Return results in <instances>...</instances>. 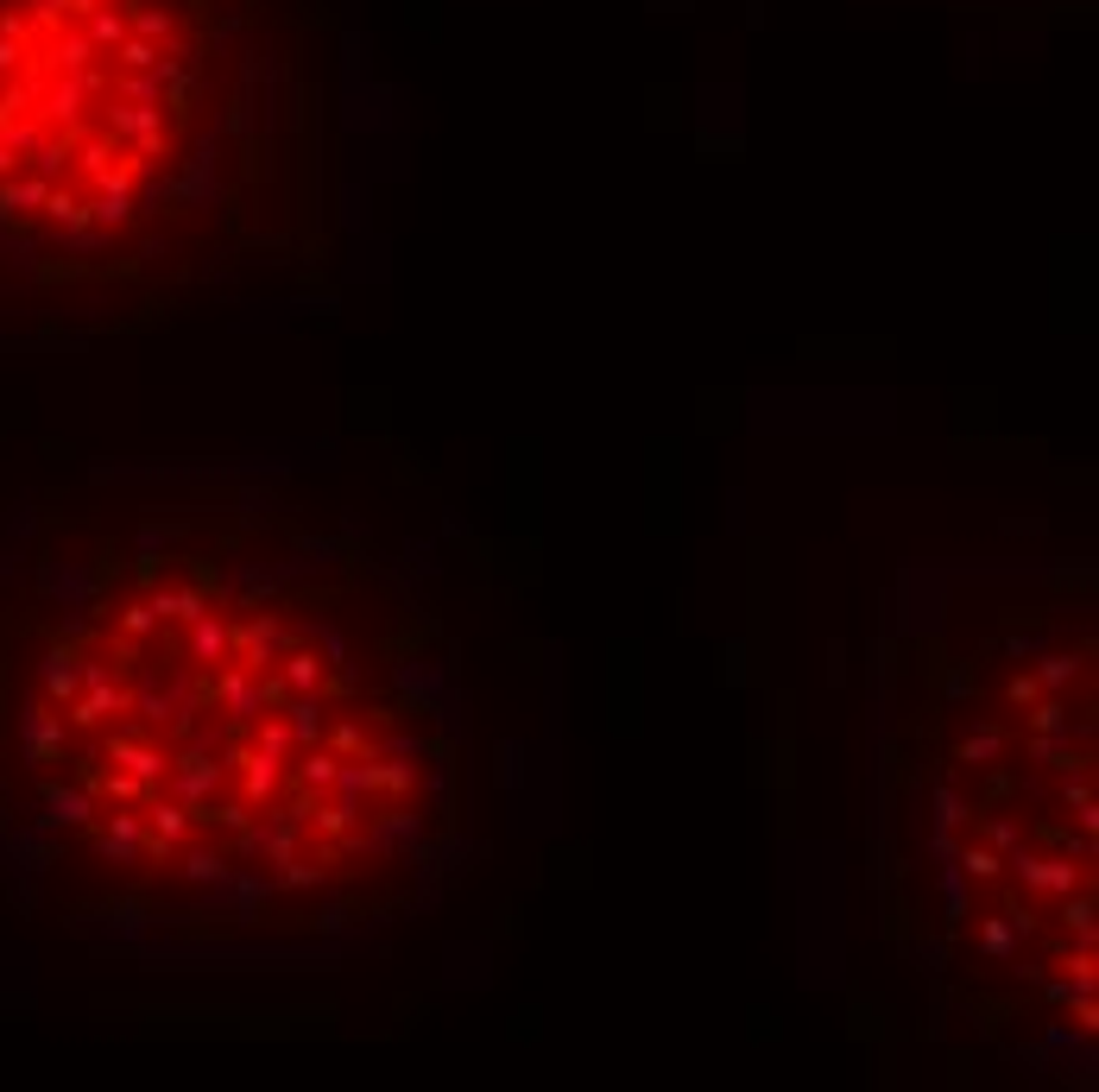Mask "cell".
Returning <instances> with one entry per match:
<instances>
[{
  "mask_svg": "<svg viewBox=\"0 0 1099 1092\" xmlns=\"http://www.w3.org/2000/svg\"><path fill=\"white\" fill-rule=\"evenodd\" d=\"M1099 594L1087 556L910 563L872 644L885 947L1005 1067L1099 1061Z\"/></svg>",
  "mask_w": 1099,
  "mask_h": 1092,
  "instance_id": "cell-3",
  "label": "cell"
},
{
  "mask_svg": "<svg viewBox=\"0 0 1099 1092\" xmlns=\"http://www.w3.org/2000/svg\"><path fill=\"white\" fill-rule=\"evenodd\" d=\"M474 859V695L398 543L278 467H108L0 518V884L164 973H304Z\"/></svg>",
  "mask_w": 1099,
  "mask_h": 1092,
  "instance_id": "cell-1",
  "label": "cell"
},
{
  "mask_svg": "<svg viewBox=\"0 0 1099 1092\" xmlns=\"http://www.w3.org/2000/svg\"><path fill=\"white\" fill-rule=\"evenodd\" d=\"M348 95L341 0H0V341L329 303Z\"/></svg>",
  "mask_w": 1099,
  "mask_h": 1092,
  "instance_id": "cell-2",
  "label": "cell"
}]
</instances>
